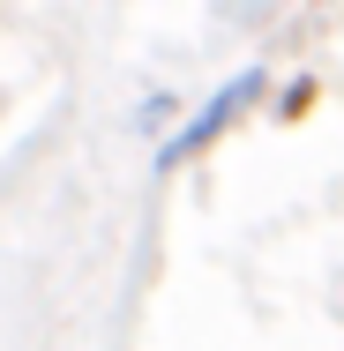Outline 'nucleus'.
Here are the masks:
<instances>
[{"instance_id":"f257e3e1","label":"nucleus","mask_w":344,"mask_h":351,"mask_svg":"<svg viewBox=\"0 0 344 351\" xmlns=\"http://www.w3.org/2000/svg\"><path fill=\"white\" fill-rule=\"evenodd\" d=\"M270 82H277V75L262 68V60H247V68H232V75H225V82H217V90L203 97V105H195V112H187V120L172 128V135L157 142V157H150V172L165 180V172H180V165H195V157H209L217 142H225L232 128H240V120H247V112H255V105H270Z\"/></svg>"},{"instance_id":"f03ea898","label":"nucleus","mask_w":344,"mask_h":351,"mask_svg":"<svg viewBox=\"0 0 344 351\" xmlns=\"http://www.w3.org/2000/svg\"><path fill=\"white\" fill-rule=\"evenodd\" d=\"M307 105H314V75H299V82H284V90L270 97V112H277V120H299Z\"/></svg>"},{"instance_id":"7ed1b4c3","label":"nucleus","mask_w":344,"mask_h":351,"mask_svg":"<svg viewBox=\"0 0 344 351\" xmlns=\"http://www.w3.org/2000/svg\"><path fill=\"white\" fill-rule=\"evenodd\" d=\"M157 120H180V90H157V97H142L135 128H157Z\"/></svg>"}]
</instances>
